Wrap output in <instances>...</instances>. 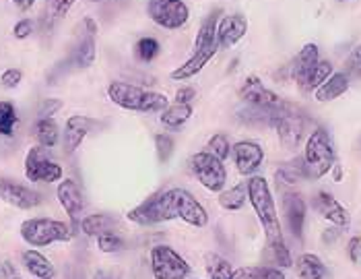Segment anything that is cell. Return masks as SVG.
Segmentation results:
<instances>
[{
  "instance_id": "2e32d148",
  "label": "cell",
  "mask_w": 361,
  "mask_h": 279,
  "mask_svg": "<svg viewBox=\"0 0 361 279\" xmlns=\"http://www.w3.org/2000/svg\"><path fill=\"white\" fill-rule=\"evenodd\" d=\"M176 209H178V220L190 223L195 227H204L209 223L207 209L196 201L195 195H190L184 189H176Z\"/></svg>"
},
{
  "instance_id": "8992f818",
  "label": "cell",
  "mask_w": 361,
  "mask_h": 279,
  "mask_svg": "<svg viewBox=\"0 0 361 279\" xmlns=\"http://www.w3.org/2000/svg\"><path fill=\"white\" fill-rule=\"evenodd\" d=\"M147 15L155 25L176 31L188 23L190 8L184 0H149Z\"/></svg>"
},
{
  "instance_id": "74e56055",
  "label": "cell",
  "mask_w": 361,
  "mask_h": 279,
  "mask_svg": "<svg viewBox=\"0 0 361 279\" xmlns=\"http://www.w3.org/2000/svg\"><path fill=\"white\" fill-rule=\"evenodd\" d=\"M345 75L351 79V77H355V79H361V46H357L349 58H347V62H345Z\"/></svg>"
},
{
  "instance_id": "f907efd6",
  "label": "cell",
  "mask_w": 361,
  "mask_h": 279,
  "mask_svg": "<svg viewBox=\"0 0 361 279\" xmlns=\"http://www.w3.org/2000/svg\"><path fill=\"white\" fill-rule=\"evenodd\" d=\"M333 170H334V180H336V182H341V178H343V170H341V166H336V164H334Z\"/></svg>"
},
{
  "instance_id": "3957f363",
  "label": "cell",
  "mask_w": 361,
  "mask_h": 279,
  "mask_svg": "<svg viewBox=\"0 0 361 279\" xmlns=\"http://www.w3.org/2000/svg\"><path fill=\"white\" fill-rule=\"evenodd\" d=\"M75 236V227L50 218H31L21 223V238L33 249H44L54 242H68Z\"/></svg>"
},
{
  "instance_id": "d4e9b609",
  "label": "cell",
  "mask_w": 361,
  "mask_h": 279,
  "mask_svg": "<svg viewBox=\"0 0 361 279\" xmlns=\"http://www.w3.org/2000/svg\"><path fill=\"white\" fill-rule=\"evenodd\" d=\"M23 265L35 279H52L56 275V269L50 263V259L33 249L23 252Z\"/></svg>"
},
{
  "instance_id": "30bf717a",
  "label": "cell",
  "mask_w": 361,
  "mask_h": 279,
  "mask_svg": "<svg viewBox=\"0 0 361 279\" xmlns=\"http://www.w3.org/2000/svg\"><path fill=\"white\" fill-rule=\"evenodd\" d=\"M273 129L277 131L279 143L285 149L293 151L304 141V135H306V118L300 116V110L289 112V114L279 116L277 120L273 122Z\"/></svg>"
},
{
  "instance_id": "b9f144b4",
  "label": "cell",
  "mask_w": 361,
  "mask_h": 279,
  "mask_svg": "<svg viewBox=\"0 0 361 279\" xmlns=\"http://www.w3.org/2000/svg\"><path fill=\"white\" fill-rule=\"evenodd\" d=\"M62 108V102L60 100H54V97H50V100H44L42 104H39V110H37V116L39 118H52L56 112Z\"/></svg>"
},
{
  "instance_id": "277c9868",
  "label": "cell",
  "mask_w": 361,
  "mask_h": 279,
  "mask_svg": "<svg viewBox=\"0 0 361 279\" xmlns=\"http://www.w3.org/2000/svg\"><path fill=\"white\" fill-rule=\"evenodd\" d=\"M126 220L142 227L149 225H157V223L171 222L178 220V209H176V189L166 191V193H157V195L149 196L147 201H142L135 209H130L126 213Z\"/></svg>"
},
{
  "instance_id": "f6af8a7d",
  "label": "cell",
  "mask_w": 361,
  "mask_h": 279,
  "mask_svg": "<svg viewBox=\"0 0 361 279\" xmlns=\"http://www.w3.org/2000/svg\"><path fill=\"white\" fill-rule=\"evenodd\" d=\"M196 91L192 87H182L176 91V104H190L195 100Z\"/></svg>"
},
{
  "instance_id": "680465c9",
  "label": "cell",
  "mask_w": 361,
  "mask_h": 279,
  "mask_svg": "<svg viewBox=\"0 0 361 279\" xmlns=\"http://www.w3.org/2000/svg\"><path fill=\"white\" fill-rule=\"evenodd\" d=\"M0 182H2V178H0Z\"/></svg>"
},
{
  "instance_id": "4dcf8cb0",
  "label": "cell",
  "mask_w": 361,
  "mask_h": 279,
  "mask_svg": "<svg viewBox=\"0 0 361 279\" xmlns=\"http://www.w3.org/2000/svg\"><path fill=\"white\" fill-rule=\"evenodd\" d=\"M33 133H35L37 145L48 147V149L56 147L58 141H60V129H58V124H56L52 118H39Z\"/></svg>"
},
{
  "instance_id": "816d5d0a",
  "label": "cell",
  "mask_w": 361,
  "mask_h": 279,
  "mask_svg": "<svg viewBox=\"0 0 361 279\" xmlns=\"http://www.w3.org/2000/svg\"><path fill=\"white\" fill-rule=\"evenodd\" d=\"M2 273H6V275H11V273H13V267H11V263H4V269H2Z\"/></svg>"
},
{
  "instance_id": "e575fe53",
  "label": "cell",
  "mask_w": 361,
  "mask_h": 279,
  "mask_svg": "<svg viewBox=\"0 0 361 279\" xmlns=\"http://www.w3.org/2000/svg\"><path fill=\"white\" fill-rule=\"evenodd\" d=\"M159 42L155 37H142L137 42L135 46V52H137V58L142 60V62H151L159 56Z\"/></svg>"
},
{
  "instance_id": "6f0895ef",
  "label": "cell",
  "mask_w": 361,
  "mask_h": 279,
  "mask_svg": "<svg viewBox=\"0 0 361 279\" xmlns=\"http://www.w3.org/2000/svg\"><path fill=\"white\" fill-rule=\"evenodd\" d=\"M360 261H361V252H360Z\"/></svg>"
},
{
  "instance_id": "60d3db41",
  "label": "cell",
  "mask_w": 361,
  "mask_h": 279,
  "mask_svg": "<svg viewBox=\"0 0 361 279\" xmlns=\"http://www.w3.org/2000/svg\"><path fill=\"white\" fill-rule=\"evenodd\" d=\"M21 81H23V73H21L19 69H6V71L0 75V83H2V87H6V89L19 87Z\"/></svg>"
},
{
  "instance_id": "52a82bcc",
  "label": "cell",
  "mask_w": 361,
  "mask_h": 279,
  "mask_svg": "<svg viewBox=\"0 0 361 279\" xmlns=\"http://www.w3.org/2000/svg\"><path fill=\"white\" fill-rule=\"evenodd\" d=\"M62 166L50 158V149L35 145L25 155V176L29 182H58L62 180Z\"/></svg>"
},
{
  "instance_id": "ee69618b",
  "label": "cell",
  "mask_w": 361,
  "mask_h": 279,
  "mask_svg": "<svg viewBox=\"0 0 361 279\" xmlns=\"http://www.w3.org/2000/svg\"><path fill=\"white\" fill-rule=\"evenodd\" d=\"M254 278L256 279H285L283 271L277 267H254Z\"/></svg>"
},
{
  "instance_id": "c3c4849f",
  "label": "cell",
  "mask_w": 361,
  "mask_h": 279,
  "mask_svg": "<svg viewBox=\"0 0 361 279\" xmlns=\"http://www.w3.org/2000/svg\"><path fill=\"white\" fill-rule=\"evenodd\" d=\"M338 234H341V232H338L336 227H334V230H326V232L322 234V240H324L326 244H331V242H334V240L338 238Z\"/></svg>"
},
{
  "instance_id": "7402d4cb",
  "label": "cell",
  "mask_w": 361,
  "mask_h": 279,
  "mask_svg": "<svg viewBox=\"0 0 361 279\" xmlns=\"http://www.w3.org/2000/svg\"><path fill=\"white\" fill-rule=\"evenodd\" d=\"M118 218L110 215V213H91L81 220V232L85 236H91V238H97V236H104V234H111L118 230Z\"/></svg>"
},
{
  "instance_id": "ffe728a7",
  "label": "cell",
  "mask_w": 361,
  "mask_h": 279,
  "mask_svg": "<svg viewBox=\"0 0 361 279\" xmlns=\"http://www.w3.org/2000/svg\"><path fill=\"white\" fill-rule=\"evenodd\" d=\"M219 48L217 46H209V48H195V54L190 56L184 64H180V66H176V71H171V79L173 81H188V79H192L195 75H198L207 64H209V60L215 56Z\"/></svg>"
},
{
  "instance_id": "db71d44e",
  "label": "cell",
  "mask_w": 361,
  "mask_h": 279,
  "mask_svg": "<svg viewBox=\"0 0 361 279\" xmlns=\"http://www.w3.org/2000/svg\"><path fill=\"white\" fill-rule=\"evenodd\" d=\"M8 279H21V278H8Z\"/></svg>"
},
{
  "instance_id": "e0dca14e",
  "label": "cell",
  "mask_w": 361,
  "mask_h": 279,
  "mask_svg": "<svg viewBox=\"0 0 361 279\" xmlns=\"http://www.w3.org/2000/svg\"><path fill=\"white\" fill-rule=\"evenodd\" d=\"M95 129H102V124L89 116H71L64 124V133H62V139H64V149L66 153H73L79 149V145L83 143V139Z\"/></svg>"
},
{
  "instance_id": "484cf974",
  "label": "cell",
  "mask_w": 361,
  "mask_h": 279,
  "mask_svg": "<svg viewBox=\"0 0 361 279\" xmlns=\"http://www.w3.org/2000/svg\"><path fill=\"white\" fill-rule=\"evenodd\" d=\"M161 124L167 129H180L192 118V106L190 104H171L159 114Z\"/></svg>"
},
{
  "instance_id": "6da1fadb",
  "label": "cell",
  "mask_w": 361,
  "mask_h": 279,
  "mask_svg": "<svg viewBox=\"0 0 361 279\" xmlns=\"http://www.w3.org/2000/svg\"><path fill=\"white\" fill-rule=\"evenodd\" d=\"M246 186H248V201H250V205L254 207L256 215H258V222L264 230L267 244L283 240L277 205H275L273 193L269 189V182L262 176H252L250 180L246 182Z\"/></svg>"
},
{
  "instance_id": "681fc988",
  "label": "cell",
  "mask_w": 361,
  "mask_h": 279,
  "mask_svg": "<svg viewBox=\"0 0 361 279\" xmlns=\"http://www.w3.org/2000/svg\"><path fill=\"white\" fill-rule=\"evenodd\" d=\"M11 2H13L19 11H29V8L35 4V0H11Z\"/></svg>"
},
{
  "instance_id": "7bdbcfd3",
  "label": "cell",
  "mask_w": 361,
  "mask_h": 279,
  "mask_svg": "<svg viewBox=\"0 0 361 279\" xmlns=\"http://www.w3.org/2000/svg\"><path fill=\"white\" fill-rule=\"evenodd\" d=\"M33 21L31 19H21V21H17L15 23V28H13V35L17 37V40H27L29 35L33 33Z\"/></svg>"
},
{
  "instance_id": "8fae6325",
  "label": "cell",
  "mask_w": 361,
  "mask_h": 279,
  "mask_svg": "<svg viewBox=\"0 0 361 279\" xmlns=\"http://www.w3.org/2000/svg\"><path fill=\"white\" fill-rule=\"evenodd\" d=\"M0 201L15 207V209L29 211V209H35V207L42 205V195L35 193L33 189L25 186V184L2 178V182H0Z\"/></svg>"
},
{
  "instance_id": "d6986e66",
  "label": "cell",
  "mask_w": 361,
  "mask_h": 279,
  "mask_svg": "<svg viewBox=\"0 0 361 279\" xmlns=\"http://www.w3.org/2000/svg\"><path fill=\"white\" fill-rule=\"evenodd\" d=\"M283 211L287 218L289 232L295 238H302L304 236V223H306V201H304V196L298 195V193H287L283 198Z\"/></svg>"
},
{
  "instance_id": "ac0fdd59",
  "label": "cell",
  "mask_w": 361,
  "mask_h": 279,
  "mask_svg": "<svg viewBox=\"0 0 361 279\" xmlns=\"http://www.w3.org/2000/svg\"><path fill=\"white\" fill-rule=\"evenodd\" d=\"M314 209L331 223H334L336 227H347L351 218H349V211L334 198L331 193H324L320 191L318 195L314 196Z\"/></svg>"
},
{
  "instance_id": "5b68a950",
  "label": "cell",
  "mask_w": 361,
  "mask_h": 279,
  "mask_svg": "<svg viewBox=\"0 0 361 279\" xmlns=\"http://www.w3.org/2000/svg\"><path fill=\"white\" fill-rule=\"evenodd\" d=\"M304 166H306L307 178L320 180L326 176L334 166V147L331 135L324 129H316L306 141L304 149Z\"/></svg>"
},
{
  "instance_id": "f546056e",
  "label": "cell",
  "mask_w": 361,
  "mask_h": 279,
  "mask_svg": "<svg viewBox=\"0 0 361 279\" xmlns=\"http://www.w3.org/2000/svg\"><path fill=\"white\" fill-rule=\"evenodd\" d=\"M295 265H298L300 279H322L326 275V267L320 261V256H316V254H310V252L302 254Z\"/></svg>"
},
{
  "instance_id": "f1b7e54d",
  "label": "cell",
  "mask_w": 361,
  "mask_h": 279,
  "mask_svg": "<svg viewBox=\"0 0 361 279\" xmlns=\"http://www.w3.org/2000/svg\"><path fill=\"white\" fill-rule=\"evenodd\" d=\"M246 201H248V186L244 182L219 193V205L225 211H240L246 205Z\"/></svg>"
},
{
  "instance_id": "9f6ffc18",
  "label": "cell",
  "mask_w": 361,
  "mask_h": 279,
  "mask_svg": "<svg viewBox=\"0 0 361 279\" xmlns=\"http://www.w3.org/2000/svg\"><path fill=\"white\" fill-rule=\"evenodd\" d=\"M104 279H116V278H104Z\"/></svg>"
},
{
  "instance_id": "7a4b0ae2",
  "label": "cell",
  "mask_w": 361,
  "mask_h": 279,
  "mask_svg": "<svg viewBox=\"0 0 361 279\" xmlns=\"http://www.w3.org/2000/svg\"><path fill=\"white\" fill-rule=\"evenodd\" d=\"M108 97L116 106L130 112H142V114H161L169 106L164 93L142 89L139 85L114 81L108 85Z\"/></svg>"
},
{
  "instance_id": "9c48e42d",
  "label": "cell",
  "mask_w": 361,
  "mask_h": 279,
  "mask_svg": "<svg viewBox=\"0 0 361 279\" xmlns=\"http://www.w3.org/2000/svg\"><path fill=\"white\" fill-rule=\"evenodd\" d=\"M151 269L155 279H186L190 275V265L166 244L151 249Z\"/></svg>"
},
{
  "instance_id": "f5cc1de1",
  "label": "cell",
  "mask_w": 361,
  "mask_h": 279,
  "mask_svg": "<svg viewBox=\"0 0 361 279\" xmlns=\"http://www.w3.org/2000/svg\"><path fill=\"white\" fill-rule=\"evenodd\" d=\"M89 2H104V0H89Z\"/></svg>"
},
{
  "instance_id": "bcb514c9",
  "label": "cell",
  "mask_w": 361,
  "mask_h": 279,
  "mask_svg": "<svg viewBox=\"0 0 361 279\" xmlns=\"http://www.w3.org/2000/svg\"><path fill=\"white\" fill-rule=\"evenodd\" d=\"M347 251H349V259H351L353 263H357V261H360L361 240H360V238H357V236L349 240V244H347Z\"/></svg>"
},
{
  "instance_id": "4316f807",
  "label": "cell",
  "mask_w": 361,
  "mask_h": 279,
  "mask_svg": "<svg viewBox=\"0 0 361 279\" xmlns=\"http://www.w3.org/2000/svg\"><path fill=\"white\" fill-rule=\"evenodd\" d=\"M275 178H277L279 184H283V186H293V184H298L300 180L307 178L306 166H304V158H298V160H293V162H289V164L279 167Z\"/></svg>"
},
{
  "instance_id": "7dc6e473",
  "label": "cell",
  "mask_w": 361,
  "mask_h": 279,
  "mask_svg": "<svg viewBox=\"0 0 361 279\" xmlns=\"http://www.w3.org/2000/svg\"><path fill=\"white\" fill-rule=\"evenodd\" d=\"M229 279H256L254 278V267H242V269L233 271Z\"/></svg>"
},
{
  "instance_id": "d6a6232c",
  "label": "cell",
  "mask_w": 361,
  "mask_h": 279,
  "mask_svg": "<svg viewBox=\"0 0 361 279\" xmlns=\"http://www.w3.org/2000/svg\"><path fill=\"white\" fill-rule=\"evenodd\" d=\"M207 273L211 279H229L233 269L227 259H223L219 254H209L207 256Z\"/></svg>"
},
{
  "instance_id": "ab89813d",
  "label": "cell",
  "mask_w": 361,
  "mask_h": 279,
  "mask_svg": "<svg viewBox=\"0 0 361 279\" xmlns=\"http://www.w3.org/2000/svg\"><path fill=\"white\" fill-rule=\"evenodd\" d=\"M155 147H157L159 162H167L169 155L173 153V139L169 135H157L155 137Z\"/></svg>"
},
{
  "instance_id": "83f0119b",
  "label": "cell",
  "mask_w": 361,
  "mask_h": 279,
  "mask_svg": "<svg viewBox=\"0 0 361 279\" xmlns=\"http://www.w3.org/2000/svg\"><path fill=\"white\" fill-rule=\"evenodd\" d=\"M331 75H333V64L329 60H318L316 66L312 69V73L306 77V81L300 85V91L306 93V95L307 93H314Z\"/></svg>"
},
{
  "instance_id": "cb8c5ba5",
  "label": "cell",
  "mask_w": 361,
  "mask_h": 279,
  "mask_svg": "<svg viewBox=\"0 0 361 279\" xmlns=\"http://www.w3.org/2000/svg\"><path fill=\"white\" fill-rule=\"evenodd\" d=\"M95 35L83 31L81 42L77 44V48L73 50V54L68 56L66 64L75 66V69H89L95 62Z\"/></svg>"
},
{
  "instance_id": "44dd1931",
  "label": "cell",
  "mask_w": 361,
  "mask_h": 279,
  "mask_svg": "<svg viewBox=\"0 0 361 279\" xmlns=\"http://www.w3.org/2000/svg\"><path fill=\"white\" fill-rule=\"evenodd\" d=\"M320 60V54H318V46L316 44H306L300 54L295 56V60L291 62L289 66V73H291V79L298 83V87L306 81V77L312 73V69L316 66V62Z\"/></svg>"
},
{
  "instance_id": "d590c367",
  "label": "cell",
  "mask_w": 361,
  "mask_h": 279,
  "mask_svg": "<svg viewBox=\"0 0 361 279\" xmlns=\"http://www.w3.org/2000/svg\"><path fill=\"white\" fill-rule=\"evenodd\" d=\"M267 249H269L271 256H273V261L277 263L279 267H291V265H293V261H291V252H289V249H287L285 240L271 242V244H267Z\"/></svg>"
},
{
  "instance_id": "9a60e30c",
  "label": "cell",
  "mask_w": 361,
  "mask_h": 279,
  "mask_svg": "<svg viewBox=\"0 0 361 279\" xmlns=\"http://www.w3.org/2000/svg\"><path fill=\"white\" fill-rule=\"evenodd\" d=\"M248 33V21L244 15H225L217 21V48L227 50L235 46L244 35Z\"/></svg>"
},
{
  "instance_id": "ba28073f",
  "label": "cell",
  "mask_w": 361,
  "mask_h": 279,
  "mask_svg": "<svg viewBox=\"0 0 361 279\" xmlns=\"http://www.w3.org/2000/svg\"><path fill=\"white\" fill-rule=\"evenodd\" d=\"M190 167L195 172L196 180L209 191V193H221L227 182V170L221 160H217L215 155L200 151L192 155Z\"/></svg>"
},
{
  "instance_id": "7c38bea8",
  "label": "cell",
  "mask_w": 361,
  "mask_h": 279,
  "mask_svg": "<svg viewBox=\"0 0 361 279\" xmlns=\"http://www.w3.org/2000/svg\"><path fill=\"white\" fill-rule=\"evenodd\" d=\"M231 155H233V164L242 176H254L264 162V151L254 141H240L231 145Z\"/></svg>"
},
{
  "instance_id": "603a6c76",
  "label": "cell",
  "mask_w": 361,
  "mask_h": 279,
  "mask_svg": "<svg viewBox=\"0 0 361 279\" xmlns=\"http://www.w3.org/2000/svg\"><path fill=\"white\" fill-rule=\"evenodd\" d=\"M349 83H351V79H349L345 73H333L324 83L314 91V97H316L318 102H322V104L333 102L336 97H341L343 93H347Z\"/></svg>"
},
{
  "instance_id": "836d02e7",
  "label": "cell",
  "mask_w": 361,
  "mask_h": 279,
  "mask_svg": "<svg viewBox=\"0 0 361 279\" xmlns=\"http://www.w3.org/2000/svg\"><path fill=\"white\" fill-rule=\"evenodd\" d=\"M204 151H207V153H211V155H215L217 160L225 162V160L231 155V143H229V139H227V135L217 133V135H213V137L209 139Z\"/></svg>"
},
{
  "instance_id": "4fadbf2b",
  "label": "cell",
  "mask_w": 361,
  "mask_h": 279,
  "mask_svg": "<svg viewBox=\"0 0 361 279\" xmlns=\"http://www.w3.org/2000/svg\"><path fill=\"white\" fill-rule=\"evenodd\" d=\"M240 97L248 104V106H256V108H279L283 104V100L279 97L275 91H271L264 83L250 75L240 89Z\"/></svg>"
},
{
  "instance_id": "f35d334b",
  "label": "cell",
  "mask_w": 361,
  "mask_h": 279,
  "mask_svg": "<svg viewBox=\"0 0 361 279\" xmlns=\"http://www.w3.org/2000/svg\"><path fill=\"white\" fill-rule=\"evenodd\" d=\"M77 0H48V15L50 19H62Z\"/></svg>"
},
{
  "instance_id": "11a10c76",
  "label": "cell",
  "mask_w": 361,
  "mask_h": 279,
  "mask_svg": "<svg viewBox=\"0 0 361 279\" xmlns=\"http://www.w3.org/2000/svg\"><path fill=\"white\" fill-rule=\"evenodd\" d=\"M341 2H349V0H341Z\"/></svg>"
},
{
  "instance_id": "8d00e7d4",
  "label": "cell",
  "mask_w": 361,
  "mask_h": 279,
  "mask_svg": "<svg viewBox=\"0 0 361 279\" xmlns=\"http://www.w3.org/2000/svg\"><path fill=\"white\" fill-rule=\"evenodd\" d=\"M97 249L102 252L114 254V252H120L124 249V240H122L116 232L104 234V236H97Z\"/></svg>"
},
{
  "instance_id": "1f68e13d",
  "label": "cell",
  "mask_w": 361,
  "mask_h": 279,
  "mask_svg": "<svg viewBox=\"0 0 361 279\" xmlns=\"http://www.w3.org/2000/svg\"><path fill=\"white\" fill-rule=\"evenodd\" d=\"M19 122V116L17 110L11 102H0V135L2 137H13L15 133V126Z\"/></svg>"
},
{
  "instance_id": "5bb4252c",
  "label": "cell",
  "mask_w": 361,
  "mask_h": 279,
  "mask_svg": "<svg viewBox=\"0 0 361 279\" xmlns=\"http://www.w3.org/2000/svg\"><path fill=\"white\" fill-rule=\"evenodd\" d=\"M56 196H58V203L62 205V209L66 211V215L71 218L73 227L77 230V222L81 220L85 209V198L81 189L77 186L75 180H60V184L56 189Z\"/></svg>"
}]
</instances>
